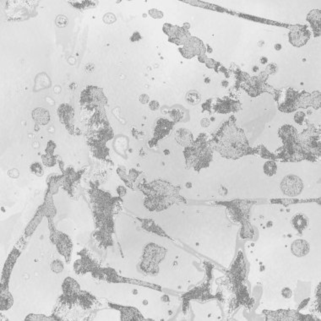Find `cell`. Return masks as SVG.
Listing matches in <instances>:
<instances>
[{
    "mask_svg": "<svg viewBox=\"0 0 321 321\" xmlns=\"http://www.w3.org/2000/svg\"><path fill=\"white\" fill-rule=\"evenodd\" d=\"M212 143L222 157L229 159H238L251 150L243 130L231 121L223 124L214 136Z\"/></svg>",
    "mask_w": 321,
    "mask_h": 321,
    "instance_id": "1",
    "label": "cell"
},
{
    "mask_svg": "<svg viewBox=\"0 0 321 321\" xmlns=\"http://www.w3.org/2000/svg\"><path fill=\"white\" fill-rule=\"evenodd\" d=\"M303 184L302 180L295 175H288L285 177L281 183V189L286 195L297 196L302 192Z\"/></svg>",
    "mask_w": 321,
    "mask_h": 321,
    "instance_id": "2",
    "label": "cell"
},
{
    "mask_svg": "<svg viewBox=\"0 0 321 321\" xmlns=\"http://www.w3.org/2000/svg\"><path fill=\"white\" fill-rule=\"evenodd\" d=\"M309 38V33L307 31H303L301 29H297L296 31H293L289 33V40L290 42L295 46H301L307 42Z\"/></svg>",
    "mask_w": 321,
    "mask_h": 321,
    "instance_id": "3",
    "label": "cell"
},
{
    "mask_svg": "<svg viewBox=\"0 0 321 321\" xmlns=\"http://www.w3.org/2000/svg\"><path fill=\"white\" fill-rule=\"evenodd\" d=\"M309 244L307 241L303 239H298L294 241L292 244V252L294 255L302 257L306 255L309 252Z\"/></svg>",
    "mask_w": 321,
    "mask_h": 321,
    "instance_id": "4",
    "label": "cell"
},
{
    "mask_svg": "<svg viewBox=\"0 0 321 321\" xmlns=\"http://www.w3.org/2000/svg\"><path fill=\"white\" fill-rule=\"evenodd\" d=\"M292 223L294 228L301 234L308 227V219L303 214H297L293 218Z\"/></svg>",
    "mask_w": 321,
    "mask_h": 321,
    "instance_id": "5",
    "label": "cell"
},
{
    "mask_svg": "<svg viewBox=\"0 0 321 321\" xmlns=\"http://www.w3.org/2000/svg\"><path fill=\"white\" fill-rule=\"evenodd\" d=\"M33 118H35V120H36L37 123L45 124H46V123L48 122L49 115H48L47 111L40 108V109H36V110L34 112Z\"/></svg>",
    "mask_w": 321,
    "mask_h": 321,
    "instance_id": "6",
    "label": "cell"
},
{
    "mask_svg": "<svg viewBox=\"0 0 321 321\" xmlns=\"http://www.w3.org/2000/svg\"><path fill=\"white\" fill-rule=\"evenodd\" d=\"M185 98L187 102L190 104V105H193V106L197 105L201 100V96L199 94V92H197L196 90H190V91H189L186 94Z\"/></svg>",
    "mask_w": 321,
    "mask_h": 321,
    "instance_id": "7",
    "label": "cell"
},
{
    "mask_svg": "<svg viewBox=\"0 0 321 321\" xmlns=\"http://www.w3.org/2000/svg\"><path fill=\"white\" fill-rule=\"evenodd\" d=\"M264 173L268 176H272L276 172V164L274 160H269L264 166Z\"/></svg>",
    "mask_w": 321,
    "mask_h": 321,
    "instance_id": "8",
    "label": "cell"
},
{
    "mask_svg": "<svg viewBox=\"0 0 321 321\" xmlns=\"http://www.w3.org/2000/svg\"><path fill=\"white\" fill-rule=\"evenodd\" d=\"M319 14V10H314L311 12L310 14L308 15V20L310 21L312 24L314 25H315V23H316V20L319 21V18H320V15H319L316 17V15Z\"/></svg>",
    "mask_w": 321,
    "mask_h": 321,
    "instance_id": "9",
    "label": "cell"
},
{
    "mask_svg": "<svg viewBox=\"0 0 321 321\" xmlns=\"http://www.w3.org/2000/svg\"><path fill=\"white\" fill-rule=\"evenodd\" d=\"M56 25L58 27H65L68 25V18L64 15H59L56 19Z\"/></svg>",
    "mask_w": 321,
    "mask_h": 321,
    "instance_id": "10",
    "label": "cell"
},
{
    "mask_svg": "<svg viewBox=\"0 0 321 321\" xmlns=\"http://www.w3.org/2000/svg\"><path fill=\"white\" fill-rule=\"evenodd\" d=\"M51 268L53 271L58 273L63 270V264L60 260H55L54 262H53V264H51Z\"/></svg>",
    "mask_w": 321,
    "mask_h": 321,
    "instance_id": "11",
    "label": "cell"
},
{
    "mask_svg": "<svg viewBox=\"0 0 321 321\" xmlns=\"http://www.w3.org/2000/svg\"><path fill=\"white\" fill-rule=\"evenodd\" d=\"M103 20L107 24H112V23H113L116 20V17H115L114 14L108 13V14H105Z\"/></svg>",
    "mask_w": 321,
    "mask_h": 321,
    "instance_id": "12",
    "label": "cell"
},
{
    "mask_svg": "<svg viewBox=\"0 0 321 321\" xmlns=\"http://www.w3.org/2000/svg\"><path fill=\"white\" fill-rule=\"evenodd\" d=\"M150 14L154 18H160V17H162V13L160 12V11L157 10V9L150 10Z\"/></svg>",
    "mask_w": 321,
    "mask_h": 321,
    "instance_id": "13",
    "label": "cell"
},
{
    "mask_svg": "<svg viewBox=\"0 0 321 321\" xmlns=\"http://www.w3.org/2000/svg\"><path fill=\"white\" fill-rule=\"evenodd\" d=\"M282 296L284 297H286V298H289V297H291V296H292V291L289 288H284L282 290Z\"/></svg>",
    "mask_w": 321,
    "mask_h": 321,
    "instance_id": "14",
    "label": "cell"
},
{
    "mask_svg": "<svg viewBox=\"0 0 321 321\" xmlns=\"http://www.w3.org/2000/svg\"><path fill=\"white\" fill-rule=\"evenodd\" d=\"M294 118H295V121L300 124V120H303V113H297L295 115Z\"/></svg>",
    "mask_w": 321,
    "mask_h": 321,
    "instance_id": "15",
    "label": "cell"
},
{
    "mask_svg": "<svg viewBox=\"0 0 321 321\" xmlns=\"http://www.w3.org/2000/svg\"><path fill=\"white\" fill-rule=\"evenodd\" d=\"M150 109H152V110H157V109H158V107H159V104L157 103V101H152V102L150 103Z\"/></svg>",
    "mask_w": 321,
    "mask_h": 321,
    "instance_id": "16",
    "label": "cell"
},
{
    "mask_svg": "<svg viewBox=\"0 0 321 321\" xmlns=\"http://www.w3.org/2000/svg\"><path fill=\"white\" fill-rule=\"evenodd\" d=\"M139 100H140V101H141L142 103H146L147 101H148V100H149V97H148V96H146V95H143V96H140Z\"/></svg>",
    "mask_w": 321,
    "mask_h": 321,
    "instance_id": "17",
    "label": "cell"
},
{
    "mask_svg": "<svg viewBox=\"0 0 321 321\" xmlns=\"http://www.w3.org/2000/svg\"><path fill=\"white\" fill-rule=\"evenodd\" d=\"M209 124H210V122L208 121V119H203L202 122H201V125L203 127H207Z\"/></svg>",
    "mask_w": 321,
    "mask_h": 321,
    "instance_id": "18",
    "label": "cell"
},
{
    "mask_svg": "<svg viewBox=\"0 0 321 321\" xmlns=\"http://www.w3.org/2000/svg\"><path fill=\"white\" fill-rule=\"evenodd\" d=\"M266 62H267V58H266V57H262V58H261V63H262V64H265Z\"/></svg>",
    "mask_w": 321,
    "mask_h": 321,
    "instance_id": "19",
    "label": "cell"
},
{
    "mask_svg": "<svg viewBox=\"0 0 321 321\" xmlns=\"http://www.w3.org/2000/svg\"><path fill=\"white\" fill-rule=\"evenodd\" d=\"M275 47V49H276V50H280V49L282 48V46H281L280 44H276Z\"/></svg>",
    "mask_w": 321,
    "mask_h": 321,
    "instance_id": "20",
    "label": "cell"
}]
</instances>
